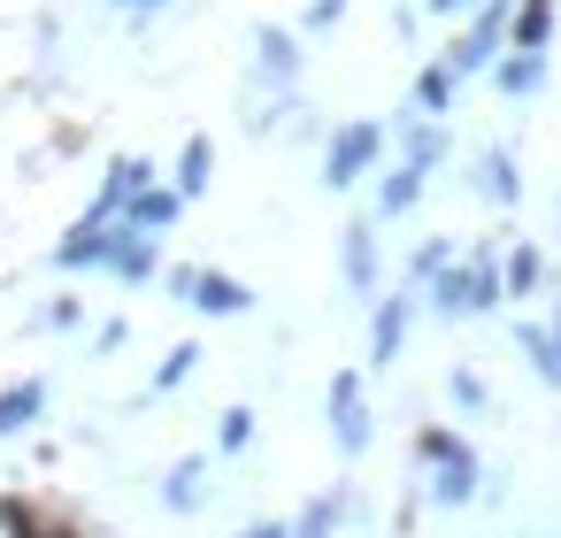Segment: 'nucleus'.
Masks as SVG:
<instances>
[{
  "label": "nucleus",
  "mask_w": 561,
  "mask_h": 538,
  "mask_svg": "<svg viewBox=\"0 0 561 538\" xmlns=\"http://www.w3.org/2000/svg\"><path fill=\"white\" fill-rule=\"evenodd\" d=\"M201 293H208V308H247V300H239V285H224V277H208Z\"/></svg>",
  "instance_id": "obj_1"
},
{
  "label": "nucleus",
  "mask_w": 561,
  "mask_h": 538,
  "mask_svg": "<svg viewBox=\"0 0 561 538\" xmlns=\"http://www.w3.org/2000/svg\"><path fill=\"white\" fill-rule=\"evenodd\" d=\"M362 154H369V131H354V139H346V147H339V178H346V170H354V162H362Z\"/></svg>",
  "instance_id": "obj_2"
}]
</instances>
